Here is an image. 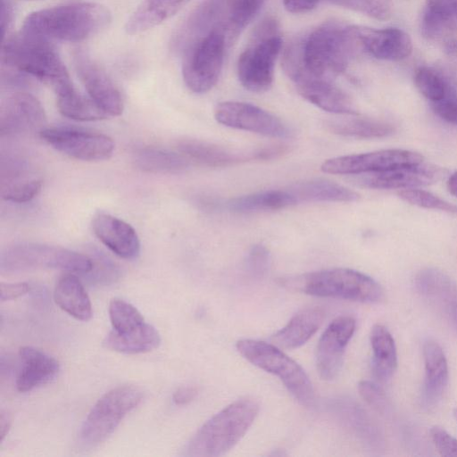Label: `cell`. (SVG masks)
<instances>
[{"instance_id":"obj_52","label":"cell","mask_w":457,"mask_h":457,"mask_svg":"<svg viewBox=\"0 0 457 457\" xmlns=\"http://www.w3.org/2000/svg\"><path fill=\"white\" fill-rule=\"evenodd\" d=\"M447 187L449 192L457 197V171L453 172L448 179Z\"/></svg>"},{"instance_id":"obj_5","label":"cell","mask_w":457,"mask_h":457,"mask_svg":"<svg viewBox=\"0 0 457 457\" xmlns=\"http://www.w3.org/2000/svg\"><path fill=\"white\" fill-rule=\"evenodd\" d=\"M278 283L288 291L319 297H330L373 303L383 298L381 286L372 278L352 269L334 268L279 278Z\"/></svg>"},{"instance_id":"obj_6","label":"cell","mask_w":457,"mask_h":457,"mask_svg":"<svg viewBox=\"0 0 457 457\" xmlns=\"http://www.w3.org/2000/svg\"><path fill=\"white\" fill-rule=\"evenodd\" d=\"M278 24L266 18L254 29L248 45L238 56L237 72L241 85L254 93L271 87L276 60L282 47Z\"/></svg>"},{"instance_id":"obj_22","label":"cell","mask_w":457,"mask_h":457,"mask_svg":"<svg viewBox=\"0 0 457 457\" xmlns=\"http://www.w3.org/2000/svg\"><path fill=\"white\" fill-rule=\"evenodd\" d=\"M92 228L96 237L119 257L133 260L139 255V237L134 228L126 221L100 212L94 217Z\"/></svg>"},{"instance_id":"obj_11","label":"cell","mask_w":457,"mask_h":457,"mask_svg":"<svg viewBox=\"0 0 457 457\" xmlns=\"http://www.w3.org/2000/svg\"><path fill=\"white\" fill-rule=\"evenodd\" d=\"M39 135L55 150L77 160H105L114 150V142L110 137L87 129L71 127L45 128Z\"/></svg>"},{"instance_id":"obj_31","label":"cell","mask_w":457,"mask_h":457,"mask_svg":"<svg viewBox=\"0 0 457 457\" xmlns=\"http://www.w3.org/2000/svg\"><path fill=\"white\" fill-rule=\"evenodd\" d=\"M161 343L156 328L145 322L141 326L126 332L110 331L103 341L109 350L125 354H137L151 352Z\"/></svg>"},{"instance_id":"obj_9","label":"cell","mask_w":457,"mask_h":457,"mask_svg":"<svg viewBox=\"0 0 457 457\" xmlns=\"http://www.w3.org/2000/svg\"><path fill=\"white\" fill-rule=\"evenodd\" d=\"M143 398V391L132 385L119 386L105 393L85 419L79 432V443L92 447L104 442Z\"/></svg>"},{"instance_id":"obj_27","label":"cell","mask_w":457,"mask_h":457,"mask_svg":"<svg viewBox=\"0 0 457 457\" xmlns=\"http://www.w3.org/2000/svg\"><path fill=\"white\" fill-rule=\"evenodd\" d=\"M325 316L324 310L318 306L302 309L284 328L271 336L270 341L285 349L300 347L316 333Z\"/></svg>"},{"instance_id":"obj_15","label":"cell","mask_w":457,"mask_h":457,"mask_svg":"<svg viewBox=\"0 0 457 457\" xmlns=\"http://www.w3.org/2000/svg\"><path fill=\"white\" fill-rule=\"evenodd\" d=\"M355 326L353 317L343 315L332 320L322 333L316 349L317 370L322 379L332 380L339 374Z\"/></svg>"},{"instance_id":"obj_28","label":"cell","mask_w":457,"mask_h":457,"mask_svg":"<svg viewBox=\"0 0 457 457\" xmlns=\"http://www.w3.org/2000/svg\"><path fill=\"white\" fill-rule=\"evenodd\" d=\"M301 96L317 107L337 114L355 115L350 96L332 81L312 80L295 85Z\"/></svg>"},{"instance_id":"obj_32","label":"cell","mask_w":457,"mask_h":457,"mask_svg":"<svg viewBox=\"0 0 457 457\" xmlns=\"http://www.w3.org/2000/svg\"><path fill=\"white\" fill-rule=\"evenodd\" d=\"M372 349V372L379 382L389 380L397 369V353L395 340L381 324H375L370 335Z\"/></svg>"},{"instance_id":"obj_18","label":"cell","mask_w":457,"mask_h":457,"mask_svg":"<svg viewBox=\"0 0 457 457\" xmlns=\"http://www.w3.org/2000/svg\"><path fill=\"white\" fill-rule=\"evenodd\" d=\"M42 185V177L26 161L2 157L0 195L4 200L27 203L39 193Z\"/></svg>"},{"instance_id":"obj_4","label":"cell","mask_w":457,"mask_h":457,"mask_svg":"<svg viewBox=\"0 0 457 457\" xmlns=\"http://www.w3.org/2000/svg\"><path fill=\"white\" fill-rule=\"evenodd\" d=\"M258 403L250 397L237 399L209 419L189 440L185 455L218 457L232 449L253 425Z\"/></svg>"},{"instance_id":"obj_2","label":"cell","mask_w":457,"mask_h":457,"mask_svg":"<svg viewBox=\"0 0 457 457\" xmlns=\"http://www.w3.org/2000/svg\"><path fill=\"white\" fill-rule=\"evenodd\" d=\"M112 13L96 3H74L42 9L29 13L22 31L46 39L78 42L106 29Z\"/></svg>"},{"instance_id":"obj_35","label":"cell","mask_w":457,"mask_h":457,"mask_svg":"<svg viewBox=\"0 0 457 457\" xmlns=\"http://www.w3.org/2000/svg\"><path fill=\"white\" fill-rule=\"evenodd\" d=\"M133 155L135 165L151 173H180L189 166L188 160L181 154L156 147L139 148Z\"/></svg>"},{"instance_id":"obj_33","label":"cell","mask_w":457,"mask_h":457,"mask_svg":"<svg viewBox=\"0 0 457 457\" xmlns=\"http://www.w3.org/2000/svg\"><path fill=\"white\" fill-rule=\"evenodd\" d=\"M297 204L307 202H355L360 195L326 179H311L288 187Z\"/></svg>"},{"instance_id":"obj_12","label":"cell","mask_w":457,"mask_h":457,"mask_svg":"<svg viewBox=\"0 0 457 457\" xmlns=\"http://www.w3.org/2000/svg\"><path fill=\"white\" fill-rule=\"evenodd\" d=\"M216 120L227 127L275 138H290L292 130L278 117L256 105L237 101L219 103Z\"/></svg>"},{"instance_id":"obj_19","label":"cell","mask_w":457,"mask_h":457,"mask_svg":"<svg viewBox=\"0 0 457 457\" xmlns=\"http://www.w3.org/2000/svg\"><path fill=\"white\" fill-rule=\"evenodd\" d=\"M415 286L421 296L457 328V284L455 281L440 270L426 268L417 274Z\"/></svg>"},{"instance_id":"obj_51","label":"cell","mask_w":457,"mask_h":457,"mask_svg":"<svg viewBox=\"0 0 457 457\" xmlns=\"http://www.w3.org/2000/svg\"><path fill=\"white\" fill-rule=\"evenodd\" d=\"M11 427V418L3 410L0 412V441L2 442Z\"/></svg>"},{"instance_id":"obj_50","label":"cell","mask_w":457,"mask_h":457,"mask_svg":"<svg viewBox=\"0 0 457 457\" xmlns=\"http://www.w3.org/2000/svg\"><path fill=\"white\" fill-rule=\"evenodd\" d=\"M12 17V6L10 0H1V29L3 38L6 37Z\"/></svg>"},{"instance_id":"obj_23","label":"cell","mask_w":457,"mask_h":457,"mask_svg":"<svg viewBox=\"0 0 457 457\" xmlns=\"http://www.w3.org/2000/svg\"><path fill=\"white\" fill-rule=\"evenodd\" d=\"M21 368L16 387L20 392L31 391L54 379L59 372V362L52 356L31 346L19 351Z\"/></svg>"},{"instance_id":"obj_34","label":"cell","mask_w":457,"mask_h":457,"mask_svg":"<svg viewBox=\"0 0 457 457\" xmlns=\"http://www.w3.org/2000/svg\"><path fill=\"white\" fill-rule=\"evenodd\" d=\"M294 204H297V203L287 187L264 190L233 198L226 204V208L233 212L249 213L276 211Z\"/></svg>"},{"instance_id":"obj_46","label":"cell","mask_w":457,"mask_h":457,"mask_svg":"<svg viewBox=\"0 0 457 457\" xmlns=\"http://www.w3.org/2000/svg\"><path fill=\"white\" fill-rule=\"evenodd\" d=\"M431 105L435 113L442 120L457 125V95L452 87L443 99L431 103Z\"/></svg>"},{"instance_id":"obj_47","label":"cell","mask_w":457,"mask_h":457,"mask_svg":"<svg viewBox=\"0 0 457 457\" xmlns=\"http://www.w3.org/2000/svg\"><path fill=\"white\" fill-rule=\"evenodd\" d=\"M29 290V284L19 283H1L0 299L2 302L16 299L27 294Z\"/></svg>"},{"instance_id":"obj_8","label":"cell","mask_w":457,"mask_h":457,"mask_svg":"<svg viewBox=\"0 0 457 457\" xmlns=\"http://www.w3.org/2000/svg\"><path fill=\"white\" fill-rule=\"evenodd\" d=\"M237 352L253 365L283 382L295 400L305 407L315 403V392L303 369L274 344L253 339L237 342Z\"/></svg>"},{"instance_id":"obj_7","label":"cell","mask_w":457,"mask_h":457,"mask_svg":"<svg viewBox=\"0 0 457 457\" xmlns=\"http://www.w3.org/2000/svg\"><path fill=\"white\" fill-rule=\"evenodd\" d=\"M48 269L87 273L92 270L93 262L79 253L34 242L13 244L0 253V271L3 274Z\"/></svg>"},{"instance_id":"obj_16","label":"cell","mask_w":457,"mask_h":457,"mask_svg":"<svg viewBox=\"0 0 457 457\" xmlns=\"http://www.w3.org/2000/svg\"><path fill=\"white\" fill-rule=\"evenodd\" d=\"M46 114L40 102L26 92H15L0 107V134L13 136L40 132L46 124Z\"/></svg>"},{"instance_id":"obj_38","label":"cell","mask_w":457,"mask_h":457,"mask_svg":"<svg viewBox=\"0 0 457 457\" xmlns=\"http://www.w3.org/2000/svg\"><path fill=\"white\" fill-rule=\"evenodd\" d=\"M57 107L65 117L79 121H95L108 117L90 98L79 95L73 86L56 94Z\"/></svg>"},{"instance_id":"obj_42","label":"cell","mask_w":457,"mask_h":457,"mask_svg":"<svg viewBox=\"0 0 457 457\" xmlns=\"http://www.w3.org/2000/svg\"><path fill=\"white\" fill-rule=\"evenodd\" d=\"M330 2L379 20H385L390 15V5L387 0H330Z\"/></svg>"},{"instance_id":"obj_53","label":"cell","mask_w":457,"mask_h":457,"mask_svg":"<svg viewBox=\"0 0 457 457\" xmlns=\"http://www.w3.org/2000/svg\"><path fill=\"white\" fill-rule=\"evenodd\" d=\"M453 416H454L455 420H457V408H455L453 410Z\"/></svg>"},{"instance_id":"obj_41","label":"cell","mask_w":457,"mask_h":457,"mask_svg":"<svg viewBox=\"0 0 457 457\" xmlns=\"http://www.w3.org/2000/svg\"><path fill=\"white\" fill-rule=\"evenodd\" d=\"M398 195L401 199L412 205L447 212H457L456 205H453L423 189H403L399 191Z\"/></svg>"},{"instance_id":"obj_10","label":"cell","mask_w":457,"mask_h":457,"mask_svg":"<svg viewBox=\"0 0 457 457\" xmlns=\"http://www.w3.org/2000/svg\"><path fill=\"white\" fill-rule=\"evenodd\" d=\"M227 45L224 36L211 30L183 49L182 76L187 88L203 94L217 83Z\"/></svg>"},{"instance_id":"obj_39","label":"cell","mask_w":457,"mask_h":457,"mask_svg":"<svg viewBox=\"0 0 457 457\" xmlns=\"http://www.w3.org/2000/svg\"><path fill=\"white\" fill-rule=\"evenodd\" d=\"M109 317L112 330L119 333L136 328L145 322L143 315L135 306L118 298L110 302Z\"/></svg>"},{"instance_id":"obj_49","label":"cell","mask_w":457,"mask_h":457,"mask_svg":"<svg viewBox=\"0 0 457 457\" xmlns=\"http://www.w3.org/2000/svg\"><path fill=\"white\" fill-rule=\"evenodd\" d=\"M198 389L195 386H182L179 387L172 395V401L177 405H185L197 396Z\"/></svg>"},{"instance_id":"obj_48","label":"cell","mask_w":457,"mask_h":457,"mask_svg":"<svg viewBox=\"0 0 457 457\" xmlns=\"http://www.w3.org/2000/svg\"><path fill=\"white\" fill-rule=\"evenodd\" d=\"M321 0H283L285 9L291 13H304L314 9Z\"/></svg>"},{"instance_id":"obj_44","label":"cell","mask_w":457,"mask_h":457,"mask_svg":"<svg viewBox=\"0 0 457 457\" xmlns=\"http://www.w3.org/2000/svg\"><path fill=\"white\" fill-rule=\"evenodd\" d=\"M361 396L373 409L381 414L386 413L390 409L389 401L380 386L370 381H361L358 385Z\"/></svg>"},{"instance_id":"obj_20","label":"cell","mask_w":457,"mask_h":457,"mask_svg":"<svg viewBox=\"0 0 457 457\" xmlns=\"http://www.w3.org/2000/svg\"><path fill=\"white\" fill-rule=\"evenodd\" d=\"M425 37L449 53L457 51V0H426L421 20Z\"/></svg>"},{"instance_id":"obj_45","label":"cell","mask_w":457,"mask_h":457,"mask_svg":"<svg viewBox=\"0 0 457 457\" xmlns=\"http://www.w3.org/2000/svg\"><path fill=\"white\" fill-rule=\"evenodd\" d=\"M430 438L440 455L457 457V439L444 428L433 426L429 430Z\"/></svg>"},{"instance_id":"obj_43","label":"cell","mask_w":457,"mask_h":457,"mask_svg":"<svg viewBox=\"0 0 457 457\" xmlns=\"http://www.w3.org/2000/svg\"><path fill=\"white\" fill-rule=\"evenodd\" d=\"M270 256L268 249L262 245H253L245 259V270L253 278H263L270 268Z\"/></svg>"},{"instance_id":"obj_14","label":"cell","mask_w":457,"mask_h":457,"mask_svg":"<svg viewBox=\"0 0 457 457\" xmlns=\"http://www.w3.org/2000/svg\"><path fill=\"white\" fill-rule=\"evenodd\" d=\"M76 72L89 98L108 116L123 112L121 95L105 71L85 51L73 54Z\"/></svg>"},{"instance_id":"obj_25","label":"cell","mask_w":457,"mask_h":457,"mask_svg":"<svg viewBox=\"0 0 457 457\" xmlns=\"http://www.w3.org/2000/svg\"><path fill=\"white\" fill-rule=\"evenodd\" d=\"M425 378L422 403L426 408L436 405L445 394L448 384V365L441 346L433 340L423 345Z\"/></svg>"},{"instance_id":"obj_40","label":"cell","mask_w":457,"mask_h":457,"mask_svg":"<svg viewBox=\"0 0 457 457\" xmlns=\"http://www.w3.org/2000/svg\"><path fill=\"white\" fill-rule=\"evenodd\" d=\"M418 90L431 103L443 99L451 87L436 71L428 68H420L414 76Z\"/></svg>"},{"instance_id":"obj_17","label":"cell","mask_w":457,"mask_h":457,"mask_svg":"<svg viewBox=\"0 0 457 457\" xmlns=\"http://www.w3.org/2000/svg\"><path fill=\"white\" fill-rule=\"evenodd\" d=\"M445 170L436 165L420 163L380 172L362 174L359 182L375 189H411L428 186L441 179Z\"/></svg>"},{"instance_id":"obj_24","label":"cell","mask_w":457,"mask_h":457,"mask_svg":"<svg viewBox=\"0 0 457 457\" xmlns=\"http://www.w3.org/2000/svg\"><path fill=\"white\" fill-rule=\"evenodd\" d=\"M266 0H218L217 19L213 30L220 32L227 47L259 12Z\"/></svg>"},{"instance_id":"obj_3","label":"cell","mask_w":457,"mask_h":457,"mask_svg":"<svg viewBox=\"0 0 457 457\" xmlns=\"http://www.w3.org/2000/svg\"><path fill=\"white\" fill-rule=\"evenodd\" d=\"M2 64L49 85L55 94L72 83L55 48L48 39L21 31L3 38Z\"/></svg>"},{"instance_id":"obj_13","label":"cell","mask_w":457,"mask_h":457,"mask_svg":"<svg viewBox=\"0 0 457 457\" xmlns=\"http://www.w3.org/2000/svg\"><path fill=\"white\" fill-rule=\"evenodd\" d=\"M422 162L423 156L418 153L403 149H385L331 158L325 161L320 169L330 174L357 175L380 172Z\"/></svg>"},{"instance_id":"obj_30","label":"cell","mask_w":457,"mask_h":457,"mask_svg":"<svg viewBox=\"0 0 457 457\" xmlns=\"http://www.w3.org/2000/svg\"><path fill=\"white\" fill-rule=\"evenodd\" d=\"M56 304L78 320L87 321L93 316L90 298L80 280L73 274L62 276L54 287Z\"/></svg>"},{"instance_id":"obj_37","label":"cell","mask_w":457,"mask_h":457,"mask_svg":"<svg viewBox=\"0 0 457 457\" xmlns=\"http://www.w3.org/2000/svg\"><path fill=\"white\" fill-rule=\"evenodd\" d=\"M331 408L339 420L360 438L369 444L378 440V433L372 420L354 402L348 399L335 400Z\"/></svg>"},{"instance_id":"obj_36","label":"cell","mask_w":457,"mask_h":457,"mask_svg":"<svg viewBox=\"0 0 457 457\" xmlns=\"http://www.w3.org/2000/svg\"><path fill=\"white\" fill-rule=\"evenodd\" d=\"M325 126L334 134L354 138H379L394 132V127L387 122L361 117L328 120Z\"/></svg>"},{"instance_id":"obj_21","label":"cell","mask_w":457,"mask_h":457,"mask_svg":"<svg viewBox=\"0 0 457 457\" xmlns=\"http://www.w3.org/2000/svg\"><path fill=\"white\" fill-rule=\"evenodd\" d=\"M355 27L361 51L374 58L400 61L408 57L412 51L411 37L400 29Z\"/></svg>"},{"instance_id":"obj_26","label":"cell","mask_w":457,"mask_h":457,"mask_svg":"<svg viewBox=\"0 0 457 457\" xmlns=\"http://www.w3.org/2000/svg\"><path fill=\"white\" fill-rule=\"evenodd\" d=\"M176 148L187 160L212 168L257 161L255 151L247 154H237L218 145L198 139H181L177 142Z\"/></svg>"},{"instance_id":"obj_1","label":"cell","mask_w":457,"mask_h":457,"mask_svg":"<svg viewBox=\"0 0 457 457\" xmlns=\"http://www.w3.org/2000/svg\"><path fill=\"white\" fill-rule=\"evenodd\" d=\"M359 51L355 26L328 22L292 41L284 52L282 67L295 85L333 82Z\"/></svg>"},{"instance_id":"obj_29","label":"cell","mask_w":457,"mask_h":457,"mask_svg":"<svg viewBox=\"0 0 457 457\" xmlns=\"http://www.w3.org/2000/svg\"><path fill=\"white\" fill-rule=\"evenodd\" d=\"M190 0H142L125 25L129 35L145 32L179 12Z\"/></svg>"}]
</instances>
